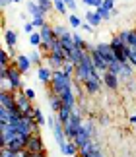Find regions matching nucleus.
<instances>
[{"label": "nucleus", "instance_id": "obj_40", "mask_svg": "<svg viewBox=\"0 0 136 157\" xmlns=\"http://www.w3.org/2000/svg\"><path fill=\"white\" fill-rule=\"evenodd\" d=\"M23 31H26L27 35H31V33H35V25L31 21H26V23H23Z\"/></svg>", "mask_w": 136, "mask_h": 157}, {"label": "nucleus", "instance_id": "obj_28", "mask_svg": "<svg viewBox=\"0 0 136 157\" xmlns=\"http://www.w3.org/2000/svg\"><path fill=\"white\" fill-rule=\"evenodd\" d=\"M68 25L74 27V29H78V27L84 25V21L78 17V14H70V16H68Z\"/></svg>", "mask_w": 136, "mask_h": 157}, {"label": "nucleus", "instance_id": "obj_10", "mask_svg": "<svg viewBox=\"0 0 136 157\" xmlns=\"http://www.w3.org/2000/svg\"><path fill=\"white\" fill-rule=\"evenodd\" d=\"M95 51L99 52L105 60H107V64H111V62H115V60H117L115 51L111 49V45H109V43H97V45H95Z\"/></svg>", "mask_w": 136, "mask_h": 157}, {"label": "nucleus", "instance_id": "obj_43", "mask_svg": "<svg viewBox=\"0 0 136 157\" xmlns=\"http://www.w3.org/2000/svg\"><path fill=\"white\" fill-rule=\"evenodd\" d=\"M23 93H26V95H27V97L31 99V101L35 99V89H31V87H23Z\"/></svg>", "mask_w": 136, "mask_h": 157}, {"label": "nucleus", "instance_id": "obj_18", "mask_svg": "<svg viewBox=\"0 0 136 157\" xmlns=\"http://www.w3.org/2000/svg\"><path fill=\"white\" fill-rule=\"evenodd\" d=\"M134 68H132V64L130 62H126V64H122V70H121V74H119V78H121V82L122 83H128V82H134Z\"/></svg>", "mask_w": 136, "mask_h": 157}, {"label": "nucleus", "instance_id": "obj_29", "mask_svg": "<svg viewBox=\"0 0 136 157\" xmlns=\"http://www.w3.org/2000/svg\"><path fill=\"white\" fill-rule=\"evenodd\" d=\"M53 4H54V12H58L60 16H64L68 12V6H66L64 0H53Z\"/></svg>", "mask_w": 136, "mask_h": 157}, {"label": "nucleus", "instance_id": "obj_4", "mask_svg": "<svg viewBox=\"0 0 136 157\" xmlns=\"http://www.w3.org/2000/svg\"><path fill=\"white\" fill-rule=\"evenodd\" d=\"M16 105H18V109L22 111L23 117H31V118H33V111H35L33 101L29 99L26 93H23V89H22V91H16Z\"/></svg>", "mask_w": 136, "mask_h": 157}, {"label": "nucleus", "instance_id": "obj_35", "mask_svg": "<svg viewBox=\"0 0 136 157\" xmlns=\"http://www.w3.org/2000/svg\"><path fill=\"white\" fill-rule=\"evenodd\" d=\"M95 12H97V14H99V16H101V20H103V21H109V20H111V17H113V14H111V12H109V10H105V8H103V6H101V8H97Z\"/></svg>", "mask_w": 136, "mask_h": 157}, {"label": "nucleus", "instance_id": "obj_14", "mask_svg": "<svg viewBox=\"0 0 136 157\" xmlns=\"http://www.w3.org/2000/svg\"><path fill=\"white\" fill-rule=\"evenodd\" d=\"M66 60H62L60 56H57V54H53V52H49L45 54V64L51 68L53 72H57V70H62V66H64Z\"/></svg>", "mask_w": 136, "mask_h": 157}, {"label": "nucleus", "instance_id": "obj_36", "mask_svg": "<svg viewBox=\"0 0 136 157\" xmlns=\"http://www.w3.org/2000/svg\"><path fill=\"white\" fill-rule=\"evenodd\" d=\"M128 47L136 49V29H128Z\"/></svg>", "mask_w": 136, "mask_h": 157}, {"label": "nucleus", "instance_id": "obj_12", "mask_svg": "<svg viewBox=\"0 0 136 157\" xmlns=\"http://www.w3.org/2000/svg\"><path fill=\"white\" fill-rule=\"evenodd\" d=\"M90 54H91V60H94V66H95V70L99 72V74H103V72H107L109 70V64H107V60H105L99 52L95 51V47L90 51Z\"/></svg>", "mask_w": 136, "mask_h": 157}, {"label": "nucleus", "instance_id": "obj_5", "mask_svg": "<svg viewBox=\"0 0 136 157\" xmlns=\"http://www.w3.org/2000/svg\"><path fill=\"white\" fill-rule=\"evenodd\" d=\"M101 87H103V74H99V72H94V74L88 78V82L84 83V91L88 95L99 93Z\"/></svg>", "mask_w": 136, "mask_h": 157}, {"label": "nucleus", "instance_id": "obj_39", "mask_svg": "<svg viewBox=\"0 0 136 157\" xmlns=\"http://www.w3.org/2000/svg\"><path fill=\"white\" fill-rule=\"evenodd\" d=\"M20 153H16V151H12L10 147H2L0 149V157H18Z\"/></svg>", "mask_w": 136, "mask_h": 157}, {"label": "nucleus", "instance_id": "obj_17", "mask_svg": "<svg viewBox=\"0 0 136 157\" xmlns=\"http://www.w3.org/2000/svg\"><path fill=\"white\" fill-rule=\"evenodd\" d=\"M47 99H49V107H51V111H53L54 114H57L60 109H62V101H60V97L53 91L51 87L47 89Z\"/></svg>", "mask_w": 136, "mask_h": 157}, {"label": "nucleus", "instance_id": "obj_19", "mask_svg": "<svg viewBox=\"0 0 136 157\" xmlns=\"http://www.w3.org/2000/svg\"><path fill=\"white\" fill-rule=\"evenodd\" d=\"M27 14L31 16V17H45L47 12L43 10L37 2H29V4H27Z\"/></svg>", "mask_w": 136, "mask_h": 157}, {"label": "nucleus", "instance_id": "obj_52", "mask_svg": "<svg viewBox=\"0 0 136 157\" xmlns=\"http://www.w3.org/2000/svg\"><path fill=\"white\" fill-rule=\"evenodd\" d=\"M22 2V0H12V4H20Z\"/></svg>", "mask_w": 136, "mask_h": 157}, {"label": "nucleus", "instance_id": "obj_45", "mask_svg": "<svg viewBox=\"0 0 136 157\" xmlns=\"http://www.w3.org/2000/svg\"><path fill=\"white\" fill-rule=\"evenodd\" d=\"M128 62H130V64H132V68L136 70V49L130 51V60H128Z\"/></svg>", "mask_w": 136, "mask_h": 157}, {"label": "nucleus", "instance_id": "obj_21", "mask_svg": "<svg viewBox=\"0 0 136 157\" xmlns=\"http://www.w3.org/2000/svg\"><path fill=\"white\" fill-rule=\"evenodd\" d=\"M60 153H64V155H68V157H74V155H78V146H76L72 140H68L66 146L60 147Z\"/></svg>", "mask_w": 136, "mask_h": 157}, {"label": "nucleus", "instance_id": "obj_51", "mask_svg": "<svg viewBox=\"0 0 136 157\" xmlns=\"http://www.w3.org/2000/svg\"><path fill=\"white\" fill-rule=\"evenodd\" d=\"M130 122H132V124H136V114H132V117H130Z\"/></svg>", "mask_w": 136, "mask_h": 157}, {"label": "nucleus", "instance_id": "obj_16", "mask_svg": "<svg viewBox=\"0 0 136 157\" xmlns=\"http://www.w3.org/2000/svg\"><path fill=\"white\" fill-rule=\"evenodd\" d=\"M14 62H16V66H18V70L22 72V74H27L29 72V68H31V60H29V56L27 54H16V58H14Z\"/></svg>", "mask_w": 136, "mask_h": 157}, {"label": "nucleus", "instance_id": "obj_22", "mask_svg": "<svg viewBox=\"0 0 136 157\" xmlns=\"http://www.w3.org/2000/svg\"><path fill=\"white\" fill-rule=\"evenodd\" d=\"M82 130L88 134L91 140H95V134H97V128H95V124L91 122V120H84L82 122Z\"/></svg>", "mask_w": 136, "mask_h": 157}, {"label": "nucleus", "instance_id": "obj_7", "mask_svg": "<svg viewBox=\"0 0 136 157\" xmlns=\"http://www.w3.org/2000/svg\"><path fill=\"white\" fill-rule=\"evenodd\" d=\"M0 107H6L10 111H20L16 105V93L14 91H8V89H2L0 91Z\"/></svg>", "mask_w": 136, "mask_h": 157}, {"label": "nucleus", "instance_id": "obj_44", "mask_svg": "<svg viewBox=\"0 0 136 157\" xmlns=\"http://www.w3.org/2000/svg\"><path fill=\"white\" fill-rule=\"evenodd\" d=\"M82 29H84L86 33H94V31H95V27H94V25H90L88 21H84V25H82Z\"/></svg>", "mask_w": 136, "mask_h": 157}, {"label": "nucleus", "instance_id": "obj_38", "mask_svg": "<svg viewBox=\"0 0 136 157\" xmlns=\"http://www.w3.org/2000/svg\"><path fill=\"white\" fill-rule=\"evenodd\" d=\"M31 23H33V25H35V29H37V31H39V29L41 27H45V17H31Z\"/></svg>", "mask_w": 136, "mask_h": 157}, {"label": "nucleus", "instance_id": "obj_20", "mask_svg": "<svg viewBox=\"0 0 136 157\" xmlns=\"http://www.w3.org/2000/svg\"><path fill=\"white\" fill-rule=\"evenodd\" d=\"M84 20L88 21L90 25H94V27H97V25H99V23H103V20H101V16L97 14L95 10H88V12H86V17H84Z\"/></svg>", "mask_w": 136, "mask_h": 157}, {"label": "nucleus", "instance_id": "obj_31", "mask_svg": "<svg viewBox=\"0 0 136 157\" xmlns=\"http://www.w3.org/2000/svg\"><path fill=\"white\" fill-rule=\"evenodd\" d=\"M54 29V35H57V39H62L64 35H68L70 31H68V27L66 25H60V23H57V25H53Z\"/></svg>", "mask_w": 136, "mask_h": 157}, {"label": "nucleus", "instance_id": "obj_26", "mask_svg": "<svg viewBox=\"0 0 136 157\" xmlns=\"http://www.w3.org/2000/svg\"><path fill=\"white\" fill-rule=\"evenodd\" d=\"M33 120H35V124L39 126V128L45 124V114H43V111L39 107H35V111H33Z\"/></svg>", "mask_w": 136, "mask_h": 157}, {"label": "nucleus", "instance_id": "obj_8", "mask_svg": "<svg viewBox=\"0 0 136 157\" xmlns=\"http://www.w3.org/2000/svg\"><path fill=\"white\" fill-rule=\"evenodd\" d=\"M39 33H41V39H43V43L41 45H45L49 47V51H51V45H53V41L57 39V35H54V29L51 23H45V27H41L39 29Z\"/></svg>", "mask_w": 136, "mask_h": 157}, {"label": "nucleus", "instance_id": "obj_49", "mask_svg": "<svg viewBox=\"0 0 136 157\" xmlns=\"http://www.w3.org/2000/svg\"><path fill=\"white\" fill-rule=\"evenodd\" d=\"M0 4H2V8H6V6L12 4V0H0Z\"/></svg>", "mask_w": 136, "mask_h": 157}, {"label": "nucleus", "instance_id": "obj_9", "mask_svg": "<svg viewBox=\"0 0 136 157\" xmlns=\"http://www.w3.org/2000/svg\"><path fill=\"white\" fill-rule=\"evenodd\" d=\"M103 86L107 89H111V91H117L119 86H121V78L107 70V72H103Z\"/></svg>", "mask_w": 136, "mask_h": 157}, {"label": "nucleus", "instance_id": "obj_50", "mask_svg": "<svg viewBox=\"0 0 136 157\" xmlns=\"http://www.w3.org/2000/svg\"><path fill=\"white\" fill-rule=\"evenodd\" d=\"M90 157H105V153L103 151H95V153H91Z\"/></svg>", "mask_w": 136, "mask_h": 157}, {"label": "nucleus", "instance_id": "obj_33", "mask_svg": "<svg viewBox=\"0 0 136 157\" xmlns=\"http://www.w3.org/2000/svg\"><path fill=\"white\" fill-rule=\"evenodd\" d=\"M37 4H39L41 8L47 12V14H49L51 10H54V4H53V0H37Z\"/></svg>", "mask_w": 136, "mask_h": 157}, {"label": "nucleus", "instance_id": "obj_25", "mask_svg": "<svg viewBox=\"0 0 136 157\" xmlns=\"http://www.w3.org/2000/svg\"><path fill=\"white\" fill-rule=\"evenodd\" d=\"M29 60H31V64L33 66H43V56H41V51H33V52H29Z\"/></svg>", "mask_w": 136, "mask_h": 157}, {"label": "nucleus", "instance_id": "obj_41", "mask_svg": "<svg viewBox=\"0 0 136 157\" xmlns=\"http://www.w3.org/2000/svg\"><path fill=\"white\" fill-rule=\"evenodd\" d=\"M103 8L109 10V12H113L115 10V0H103Z\"/></svg>", "mask_w": 136, "mask_h": 157}, {"label": "nucleus", "instance_id": "obj_2", "mask_svg": "<svg viewBox=\"0 0 136 157\" xmlns=\"http://www.w3.org/2000/svg\"><path fill=\"white\" fill-rule=\"evenodd\" d=\"M109 45H111V49L115 51V56H117V60L119 62H122V64H126L128 60H130V47L128 45H125L122 41L117 37V35H113V39L109 41Z\"/></svg>", "mask_w": 136, "mask_h": 157}, {"label": "nucleus", "instance_id": "obj_32", "mask_svg": "<svg viewBox=\"0 0 136 157\" xmlns=\"http://www.w3.org/2000/svg\"><path fill=\"white\" fill-rule=\"evenodd\" d=\"M29 43H31L33 47H37V49H39V45L43 43V39H41V33H39V31L31 33V35H29Z\"/></svg>", "mask_w": 136, "mask_h": 157}, {"label": "nucleus", "instance_id": "obj_47", "mask_svg": "<svg viewBox=\"0 0 136 157\" xmlns=\"http://www.w3.org/2000/svg\"><path fill=\"white\" fill-rule=\"evenodd\" d=\"M31 157H49L47 151H41V153H31Z\"/></svg>", "mask_w": 136, "mask_h": 157}, {"label": "nucleus", "instance_id": "obj_1", "mask_svg": "<svg viewBox=\"0 0 136 157\" xmlns=\"http://www.w3.org/2000/svg\"><path fill=\"white\" fill-rule=\"evenodd\" d=\"M53 89L54 93L58 95H64L66 91H70V89L74 87V78H70V76H66L62 70H57L53 74V82H51V86H49Z\"/></svg>", "mask_w": 136, "mask_h": 157}, {"label": "nucleus", "instance_id": "obj_24", "mask_svg": "<svg viewBox=\"0 0 136 157\" xmlns=\"http://www.w3.org/2000/svg\"><path fill=\"white\" fill-rule=\"evenodd\" d=\"M12 62H14V56H12L8 51H2V52H0V66H2V68L12 66Z\"/></svg>", "mask_w": 136, "mask_h": 157}, {"label": "nucleus", "instance_id": "obj_54", "mask_svg": "<svg viewBox=\"0 0 136 157\" xmlns=\"http://www.w3.org/2000/svg\"><path fill=\"white\" fill-rule=\"evenodd\" d=\"M115 2H117V0H115Z\"/></svg>", "mask_w": 136, "mask_h": 157}, {"label": "nucleus", "instance_id": "obj_30", "mask_svg": "<svg viewBox=\"0 0 136 157\" xmlns=\"http://www.w3.org/2000/svg\"><path fill=\"white\" fill-rule=\"evenodd\" d=\"M62 72H64L66 76L74 78V74H76V64H74V62H70V60H66V62H64V66H62Z\"/></svg>", "mask_w": 136, "mask_h": 157}, {"label": "nucleus", "instance_id": "obj_13", "mask_svg": "<svg viewBox=\"0 0 136 157\" xmlns=\"http://www.w3.org/2000/svg\"><path fill=\"white\" fill-rule=\"evenodd\" d=\"M4 41H6V47H8V52L14 56L16 45H18V33H16V29H6V31H4Z\"/></svg>", "mask_w": 136, "mask_h": 157}, {"label": "nucleus", "instance_id": "obj_42", "mask_svg": "<svg viewBox=\"0 0 136 157\" xmlns=\"http://www.w3.org/2000/svg\"><path fill=\"white\" fill-rule=\"evenodd\" d=\"M66 6H68V10H72V14H76V8H78V4H76V0H64Z\"/></svg>", "mask_w": 136, "mask_h": 157}, {"label": "nucleus", "instance_id": "obj_53", "mask_svg": "<svg viewBox=\"0 0 136 157\" xmlns=\"http://www.w3.org/2000/svg\"><path fill=\"white\" fill-rule=\"evenodd\" d=\"M74 157H80V155H74Z\"/></svg>", "mask_w": 136, "mask_h": 157}, {"label": "nucleus", "instance_id": "obj_3", "mask_svg": "<svg viewBox=\"0 0 136 157\" xmlns=\"http://www.w3.org/2000/svg\"><path fill=\"white\" fill-rule=\"evenodd\" d=\"M6 74H8V82H10V89L12 91H22L23 89V80H22V72L18 70V66H16V62H12V66H8L6 68Z\"/></svg>", "mask_w": 136, "mask_h": 157}, {"label": "nucleus", "instance_id": "obj_6", "mask_svg": "<svg viewBox=\"0 0 136 157\" xmlns=\"http://www.w3.org/2000/svg\"><path fill=\"white\" fill-rule=\"evenodd\" d=\"M27 151H31V153L47 151V149H45V142H43L41 132H35V134L29 136V140H27Z\"/></svg>", "mask_w": 136, "mask_h": 157}, {"label": "nucleus", "instance_id": "obj_23", "mask_svg": "<svg viewBox=\"0 0 136 157\" xmlns=\"http://www.w3.org/2000/svg\"><path fill=\"white\" fill-rule=\"evenodd\" d=\"M90 140H91V138H90L88 134H86V132H84L82 128H80V130H78V134H76V136H74V140H72V142H74V144H76V146H78V147H82V146H84V144H88Z\"/></svg>", "mask_w": 136, "mask_h": 157}, {"label": "nucleus", "instance_id": "obj_27", "mask_svg": "<svg viewBox=\"0 0 136 157\" xmlns=\"http://www.w3.org/2000/svg\"><path fill=\"white\" fill-rule=\"evenodd\" d=\"M70 114H72V109H68V107H62V109H60V111L57 113V118L60 120V122H66V120L68 118H70Z\"/></svg>", "mask_w": 136, "mask_h": 157}, {"label": "nucleus", "instance_id": "obj_34", "mask_svg": "<svg viewBox=\"0 0 136 157\" xmlns=\"http://www.w3.org/2000/svg\"><path fill=\"white\" fill-rule=\"evenodd\" d=\"M121 70H122V62H119V60H115V62H111V64H109V72H113V74L119 76V74H121Z\"/></svg>", "mask_w": 136, "mask_h": 157}, {"label": "nucleus", "instance_id": "obj_48", "mask_svg": "<svg viewBox=\"0 0 136 157\" xmlns=\"http://www.w3.org/2000/svg\"><path fill=\"white\" fill-rule=\"evenodd\" d=\"M18 157H31V151H27V149H26V151H22Z\"/></svg>", "mask_w": 136, "mask_h": 157}, {"label": "nucleus", "instance_id": "obj_37", "mask_svg": "<svg viewBox=\"0 0 136 157\" xmlns=\"http://www.w3.org/2000/svg\"><path fill=\"white\" fill-rule=\"evenodd\" d=\"M82 2L86 6H90V8H94V10H97V8H101V6H103V0H82Z\"/></svg>", "mask_w": 136, "mask_h": 157}, {"label": "nucleus", "instance_id": "obj_46", "mask_svg": "<svg viewBox=\"0 0 136 157\" xmlns=\"http://www.w3.org/2000/svg\"><path fill=\"white\" fill-rule=\"evenodd\" d=\"M99 122L101 124H109V117H107V114H101V117H99Z\"/></svg>", "mask_w": 136, "mask_h": 157}, {"label": "nucleus", "instance_id": "obj_11", "mask_svg": "<svg viewBox=\"0 0 136 157\" xmlns=\"http://www.w3.org/2000/svg\"><path fill=\"white\" fill-rule=\"evenodd\" d=\"M95 151H101V146H99L97 140H90L88 144H84L82 147H78V155L80 157H90L91 153H95Z\"/></svg>", "mask_w": 136, "mask_h": 157}, {"label": "nucleus", "instance_id": "obj_15", "mask_svg": "<svg viewBox=\"0 0 136 157\" xmlns=\"http://www.w3.org/2000/svg\"><path fill=\"white\" fill-rule=\"evenodd\" d=\"M53 74L54 72L49 68V66H39V68H37V78H39V82L47 87L51 86V82H53Z\"/></svg>", "mask_w": 136, "mask_h": 157}]
</instances>
